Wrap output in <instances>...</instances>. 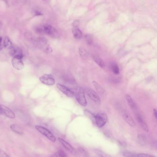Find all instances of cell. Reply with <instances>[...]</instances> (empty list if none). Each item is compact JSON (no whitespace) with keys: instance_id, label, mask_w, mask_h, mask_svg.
Returning a JSON list of instances; mask_svg holds the SVG:
<instances>
[{"instance_id":"obj_1","label":"cell","mask_w":157,"mask_h":157,"mask_svg":"<svg viewBox=\"0 0 157 157\" xmlns=\"http://www.w3.org/2000/svg\"><path fill=\"white\" fill-rule=\"evenodd\" d=\"M34 45L38 48L42 49L46 53H50L52 52V49L48 43L47 40L44 37H38L33 41Z\"/></svg>"},{"instance_id":"obj_2","label":"cell","mask_w":157,"mask_h":157,"mask_svg":"<svg viewBox=\"0 0 157 157\" xmlns=\"http://www.w3.org/2000/svg\"><path fill=\"white\" fill-rule=\"evenodd\" d=\"M43 33L46 34L53 38H58L59 36V33L58 30L49 24H45L42 26Z\"/></svg>"},{"instance_id":"obj_3","label":"cell","mask_w":157,"mask_h":157,"mask_svg":"<svg viewBox=\"0 0 157 157\" xmlns=\"http://www.w3.org/2000/svg\"><path fill=\"white\" fill-rule=\"evenodd\" d=\"M107 121V116L105 113H99L95 115V123L99 128H102L104 126Z\"/></svg>"},{"instance_id":"obj_4","label":"cell","mask_w":157,"mask_h":157,"mask_svg":"<svg viewBox=\"0 0 157 157\" xmlns=\"http://www.w3.org/2000/svg\"><path fill=\"white\" fill-rule=\"evenodd\" d=\"M35 128L38 132H39L40 133L46 136V138L49 139L50 141L53 142H55V137L50 131H49L48 129L45 127L40 126V125H36Z\"/></svg>"},{"instance_id":"obj_5","label":"cell","mask_w":157,"mask_h":157,"mask_svg":"<svg viewBox=\"0 0 157 157\" xmlns=\"http://www.w3.org/2000/svg\"><path fill=\"white\" fill-rule=\"evenodd\" d=\"M23 57L17 56L13 57L12 60V64L13 67L17 70H21L24 68V64L22 61Z\"/></svg>"},{"instance_id":"obj_6","label":"cell","mask_w":157,"mask_h":157,"mask_svg":"<svg viewBox=\"0 0 157 157\" xmlns=\"http://www.w3.org/2000/svg\"><path fill=\"white\" fill-rule=\"evenodd\" d=\"M85 90V92L87 94V95H88V97L93 102H95L97 104H101V102L100 98L96 91H94L91 88H86Z\"/></svg>"},{"instance_id":"obj_7","label":"cell","mask_w":157,"mask_h":157,"mask_svg":"<svg viewBox=\"0 0 157 157\" xmlns=\"http://www.w3.org/2000/svg\"><path fill=\"white\" fill-rule=\"evenodd\" d=\"M40 81L44 84L48 86H52L55 84L54 78L51 74H45L40 77Z\"/></svg>"},{"instance_id":"obj_8","label":"cell","mask_w":157,"mask_h":157,"mask_svg":"<svg viewBox=\"0 0 157 157\" xmlns=\"http://www.w3.org/2000/svg\"><path fill=\"white\" fill-rule=\"evenodd\" d=\"M0 114L4 115L10 119H13L15 118V115L12 110L9 107L5 106L4 105H0Z\"/></svg>"},{"instance_id":"obj_9","label":"cell","mask_w":157,"mask_h":157,"mask_svg":"<svg viewBox=\"0 0 157 157\" xmlns=\"http://www.w3.org/2000/svg\"><path fill=\"white\" fill-rule=\"evenodd\" d=\"M75 97L76 100L82 106L86 107L87 106V103L83 91L81 90H79L76 91L75 94Z\"/></svg>"},{"instance_id":"obj_10","label":"cell","mask_w":157,"mask_h":157,"mask_svg":"<svg viewBox=\"0 0 157 157\" xmlns=\"http://www.w3.org/2000/svg\"><path fill=\"white\" fill-rule=\"evenodd\" d=\"M57 88L59 89V90L61 91L62 93L69 97H73L74 96V94L71 90L65 86L58 83L57 84Z\"/></svg>"},{"instance_id":"obj_11","label":"cell","mask_w":157,"mask_h":157,"mask_svg":"<svg viewBox=\"0 0 157 157\" xmlns=\"http://www.w3.org/2000/svg\"><path fill=\"white\" fill-rule=\"evenodd\" d=\"M73 27L72 29V33L74 38L76 39H80L82 37V33L81 30L78 28V22L75 21L73 24Z\"/></svg>"},{"instance_id":"obj_12","label":"cell","mask_w":157,"mask_h":157,"mask_svg":"<svg viewBox=\"0 0 157 157\" xmlns=\"http://www.w3.org/2000/svg\"><path fill=\"white\" fill-rule=\"evenodd\" d=\"M136 119H137L138 122L140 125V126L142 127V128L145 132H148L149 131V128L148 127V125L146 122L145 120L144 119V118L142 117V115H141L140 113H137L136 114Z\"/></svg>"},{"instance_id":"obj_13","label":"cell","mask_w":157,"mask_h":157,"mask_svg":"<svg viewBox=\"0 0 157 157\" xmlns=\"http://www.w3.org/2000/svg\"><path fill=\"white\" fill-rule=\"evenodd\" d=\"M9 51L10 54L11 56H12V57H14L17 56L23 57L22 50L17 46L13 45V47L9 50Z\"/></svg>"},{"instance_id":"obj_14","label":"cell","mask_w":157,"mask_h":157,"mask_svg":"<svg viewBox=\"0 0 157 157\" xmlns=\"http://www.w3.org/2000/svg\"><path fill=\"white\" fill-rule=\"evenodd\" d=\"M123 116L125 121L132 127H135L136 125L135 122L129 113L126 112H124L123 113Z\"/></svg>"},{"instance_id":"obj_15","label":"cell","mask_w":157,"mask_h":157,"mask_svg":"<svg viewBox=\"0 0 157 157\" xmlns=\"http://www.w3.org/2000/svg\"><path fill=\"white\" fill-rule=\"evenodd\" d=\"M125 98H126L128 104L131 107V109L134 110L135 111H136V110L138 109V107H137V105L134 100L131 97V96H129L128 94H127L125 95Z\"/></svg>"},{"instance_id":"obj_16","label":"cell","mask_w":157,"mask_h":157,"mask_svg":"<svg viewBox=\"0 0 157 157\" xmlns=\"http://www.w3.org/2000/svg\"><path fill=\"white\" fill-rule=\"evenodd\" d=\"M58 140L59 141V142L61 143V144L67 150H68V151L71 152H72L74 151V148H73V147L71 145L69 144V143H68L67 142L64 140V139H62V138H58Z\"/></svg>"},{"instance_id":"obj_17","label":"cell","mask_w":157,"mask_h":157,"mask_svg":"<svg viewBox=\"0 0 157 157\" xmlns=\"http://www.w3.org/2000/svg\"><path fill=\"white\" fill-rule=\"evenodd\" d=\"M93 84L94 87L96 89V91H97V93L99 95H102V96L104 95L105 93V90L99 84H98L97 82L95 81H93Z\"/></svg>"},{"instance_id":"obj_18","label":"cell","mask_w":157,"mask_h":157,"mask_svg":"<svg viewBox=\"0 0 157 157\" xmlns=\"http://www.w3.org/2000/svg\"><path fill=\"white\" fill-rule=\"evenodd\" d=\"M93 59L96 64H97L98 66L101 67V68H103L104 67H105V63L103 61L102 58L99 57L98 56H94L93 57Z\"/></svg>"},{"instance_id":"obj_19","label":"cell","mask_w":157,"mask_h":157,"mask_svg":"<svg viewBox=\"0 0 157 157\" xmlns=\"http://www.w3.org/2000/svg\"><path fill=\"white\" fill-rule=\"evenodd\" d=\"M3 46L9 50L13 47V45L9 38L7 36H6L3 40Z\"/></svg>"},{"instance_id":"obj_20","label":"cell","mask_w":157,"mask_h":157,"mask_svg":"<svg viewBox=\"0 0 157 157\" xmlns=\"http://www.w3.org/2000/svg\"><path fill=\"white\" fill-rule=\"evenodd\" d=\"M10 128L12 129V131L17 134H22L23 133L22 129L20 128L19 126H18L17 125L13 124L11 125Z\"/></svg>"},{"instance_id":"obj_21","label":"cell","mask_w":157,"mask_h":157,"mask_svg":"<svg viewBox=\"0 0 157 157\" xmlns=\"http://www.w3.org/2000/svg\"><path fill=\"white\" fill-rule=\"evenodd\" d=\"M50 157H67V155L63 150H59Z\"/></svg>"},{"instance_id":"obj_22","label":"cell","mask_w":157,"mask_h":157,"mask_svg":"<svg viewBox=\"0 0 157 157\" xmlns=\"http://www.w3.org/2000/svg\"><path fill=\"white\" fill-rule=\"evenodd\" d=\"M111 68L112 71L116 74H118L119 73V67L115 63H112L111 64Z\"/></svg>"},{"instance_id":"obj_23","label":"cell","mask_w":157,"mask_h":157,"mask_svg":"<svg viewBox=\"0 0 157 157\" xmlns=\"http://www.w3.org/2000/svg\"><path fill=\"white\" fill-rule=\"evenodd\" d=\"M85 113L86 114V116L88 117L89 119H90L92 121L95 123V115L92 113L90 111H89L88 110H85Z\"/></svg>"},{"instance_id":"obj_24","label":"cell","mask_w":157,"mask_h":157,"mask_svg":"<svg viewBox=\"0 0 157 157\" xmlns=\"http://www.w3.org/2000/svg\"><path fill=\"white\" fill-rule=\"evenodd\" d=\"M78 51H79V54L82 58H86L88 56V52L84 48L81 47L79 48Z\"/></svg>"},{"instance_id":"obj_25","label":"cell","mask_w":157,"mask_h":157,"mask_svg":"<svg viewBox=\"0 0 157 157\" xmlns=\"http://www.w3.org/2000/svg\"><path fill=\"white\" fill-rule=\"evenodd\" d=\"M85 39L87 44L89 45H91L93 43V36L91 35H86L85 37Z\"/></svg>"},{"instance_id":"obj_26","label":"cell","mask_w":157,"mask_h":157,"mask_svg":"<svg viewBox=\"0 0 157 157\" xmlns=\"http://www.w3.org/2000/svg\"><path fill=\"white\" fill-rule=\"evenodd\" d=\"M123 154L125 157H138V154H134L133 152L128 151H125L123 152Z\"/></svg>"},{"instance_id":"obj_27","label":"cell","mask_w":157,"mask_h":157,"mask_svg":"<svg viewBox=\"0 0 157 157\" xmlns=\"http://www.w3.org/2000/svg\"><path fill=\"white\" fill-rule=\"evenodd\" d=\"M34 14L35 16H39V15H42V13L41 12V11L39 9H35L33 11Z\"/></svg>"},{"instance_id":"obj_28","label":"cell","mask_w":157,"mask_h":157,"mask_svg":"<svg viewBox=\"0 0 157 157\" xmlns=\"http://www.w3.org/2000/svg\"><path fill=\"white\" fill-rule=\"evenodd\" d=\"M0 157H10L3 150L0 148Z\"/></svg>"},{"instance_id":"obj_29","label":"cell","mask_w":157,"mask_h":157,"mask_svg":"<svg viewBox=\"0 0 157 157\" xmlns=\"http://www.w3.org/2000/svg\"><path fill=\"white\" fill-rule=\"evenodd\" d=\"M138 157H156L151 155L146 154H138Z\"/></svg>"},{"instance_id":"obj_30","label":"cell","mask_w":157,"mask_h":157,"mask_svg":"<svg viewBox=\"0 0 157 157\" xmlns=\"http://www.w3.org/2000/svg\"><path fill=\"white\" fill-rule=\"evenodd\" d=\"M3 40L1 36H0V51H1L3 48Z\"/></svg>"},{"instance_id":"obj_31","label":"cell","mask_w":157,"mask_h":157,"mask_svg":"<svg viewBox=\"0 0 157 157\" xmlns=\"http://www.w3.org/2000/svg\"><path fill=\"white\" fill-rule=\"evenodd\" d=\"M154 116L155 117V118H156V119H157V110L156 109L154 110Z\"/></svg>"},{"instance_id":"obj_32","label":"cell","mask_w":157,"mask_h":157,"mask_svg":"<svg viewBox=\"0 0 157 157\" xmlns=\"http://www.w3.org/2000/svg\"><path fill=\"white\" fill-rule=\"evenodd\" d=\"M154 145L155 148H156V149H157V142H154Z\"/></svg>"},{"instance_id":"obj_33","label":"cell","mask_w":157,"mask_h":157,"mask_svg":"<svg viewBox=\"0 0 157 157\" xmlns=\"http://www.w3.org/2000/svg\"><path fill=\"white\" fill-rule=\"evenodd\" d=\"M43 1L46 3H48L49 0H43Z\"/></svg>"},{"instance_id":"obj_34","label":"cell","mask_w":157,"mask_h":157,"mask_svg":"<svg viewBox=\"0 0 157 157\" xmlns=\"http://www.w3.org/2000/svg\"><path fill=\"white\" fill-rule=\"evenodd\" d=\"M3 1H5L6 3H7V2H8V0H3Z\"/></svg>"},{"instance_id":"obj_35","label":"cell","mask_w":157,"mask_h":157,"mask_svg":"<svg viewBox=\"0 0 157 157\" xmlns=\"http://www.w3.org/2000/svg\"><path fill=\"white\" fill-rule=\"evenodd\" d=\"M0 105H1V104H0Z\"/></svg>"}]
</instances>
